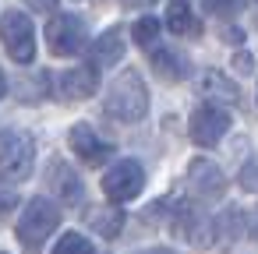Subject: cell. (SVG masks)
Segmentation results:
<instances>
[{"label": "cell", "mask_w": 258, "mask_h": 254, "mask_svg": "<svg viewBox=\"0 0 258 254\" xmlns=\"http://www.w3.org/2000/svg\"><path fill=\"white\" fill-rule=\"evenodd\" d=\"M106 113L120 124H138L149 113V89L138 71H124L106 92Z\"/></svg>", "instance_id": "6da1fadb"}, {"label": "cell", "mask_w": 258, "mask_h": 254, "mask_svg": "<svg viewBox=\"0 0 258 254\" xmlns=\"http://www.w3.org/2000/svg\"><path fill=\"white\" fill-rule=\"evenodd\" d=\"M36 166V138L25 131H0V180L18 184Z\"/></svg>", "instance_id": "7a4b0ae2"}, {"label": "cell", "mask_w": 258, "mask_h": 254, "mask_svg": "<svg viewBox=\"0 0 258 254\" xmlns=\"http://www.w3.org/2000/svg\"><path fill=\"white\" fill-rule=\"evenodd\" d=\"M57 222H60V208H57L50 198H32V201L25 205L22 219H18V240H22L29 250H36V247L57 229Z\"/></svg>", "instance_id": "3957f363"}, {"label": "cell", "mask_w": 258, "mask_h": 254, "mask_svg": "<svg viewBox=\"0 0 258 254\" xmlns=\"http://www.w3.org/2000/svg\"><path fill=\"white\" fill-rule=\"evenodd\" d=\"M0 39L8 46V57L15 64H32L36 60V29L25 11H8L0 18Z\"/></svg>", "instance_id": "277c9868"}, {"label": "cell", "mask_w": 258, "mask_h": 254, "mask_svg": "<svg viewBox=\"0 0 258 254\" xmlns=\"http://www.w3.org/2000/svg\"><path fill=\"white\" fill-rule=\"evenodd\" d=\"M46 46L57 57H78L89 46V29L78 15H57L46 25Z\"/></svg>", "instance_id": "5b68a950"}, {"label": "cell", "mask_w": 258, "mask_h": 254, "mask_svg": "<svg viewBox=\"0 0 258 254\" xmlns=\"http://www.w3.org/2000/svg\"><path fill=\"white\" fill-rule=\"evenodd\" d=\"M187 131H191V141H195V145L216 148V145L223 141V134L230 131V113H226L223 106H216V103H205V106H198V110L191 113Z\"/></svg>", "instance_id": "8992f818"}, {"label": "cell", "mask_w": 258, "mask_h": 254, "mask_svg": "<svg viewBox=\"0 0 258 254\" xmlns=\"http://www.w3.org/2000/svg\"><path fill=\"white\" fill-rule=\"evenodd\" d=\"M142 187H145V170H142V162H135V159H120V162L103 177V194H106L110 201H131V198L142 194Z\"/></svg>", "instance_id": "52a82bcc"}, {"label": "cell", "mask_w": 258, "mask_h": 254, "mask_svg": "<svg viewBox=\"0 0 258 254\" xmlns=\"http://www.w3.org/2000/svg\"><path fill=\"white\" fill-rule=\"evenodd\" d=\"M68 145H71V152H75L85 166H103V162L113 159V145L103 141L89 124H75L71 134H68Z\"/></svg>", "instance_id": "ba28073f"}, {"label": "cell", "mask_w": 258, "mask_h": 254, "mask_svg": "<svg viewBox=\"0 0 258 254\" xmlns=\"http://www.w3.org/2000/svg\"><path fill=\"white\" fill-rule=\"evenodd\" d=\"M96 89H99V67H92V64L71 67L57 78V96L60 99H89Z\"/></svg>", "instance_id": "9c48e42d"}, {"label": "cell", "mask_w": 258, "mask_h": 254, "mask_svg": "<svg viewBox=\"0 0 258 254\" xmlns=\"http://www.w3.org/2000/svg\"><path fill=\"white\" fill-rule=\"evenodd\" d=\"M187 184H191V191H195L198 198H219L223 187H226V177H223V170H219L216 162H209V159H191V166H187Z\"/></svg>", "instance_id": "30bf717a"}, {"label": "cell", "mask_w": 258, "mask_h": 254, "mask_svg": "<svg viewBox=\"0 0 258 254\" xmlns=\"http://www.w3.org/2000/svg\"><path fill=\"white\" fill-rule=\"evenodd\" d=\"M46 184H50V191H53L64 205H78V201H82V180H78V173H75L68 162L53 159V162H50V173H46Z\"/></svg>", "instance_id": "8fae6325"}, {"label": "cell", "mask_w": 258, "mask_h": 254, "mask_svg": "<svg viewBox=\"0 0 258 254\" xmlns=\"http://www.w3.org/2000/svg\"><path fill=\"white\" fill-rule=\"evenodd\" d=\"M85 50H89V64H92V67H110V64H117V60L124 57V32H120V29H106V32L96 36L92 46H85Z\"/></svg>", "instance_id": "7c38bea8"}, {"label": "cell", "mask_w": 258, "mask_h": 254, "mask_svg": "<svg viewBox=\"0 0 258 254\" xmlns=\"http://www.w3.org/2000/svg\"><path fill=\"white\" fill-rule=\"evenodd\" d=\"M145 53H149L152 71H156L159 78H166V81H180V78H187V71H191L187 57H184V53H177V50H166V46H149Z\"/></svg>", "instance_id": "4fadbf2b"}, {"label": "cell", "mask_w": 258, "mask_h": 254, "mask_svg": "<svg viewBox=\"0 0 258 254\" xmlns=\"http://www.w3.org/2000/svg\"><path fill=\"white\" fill-rule=\"evenodd\" d=\"M85 222H89L99 236L113 240V236H120V229H124V212H120V205H96V208L85 215Z\"/></svg>", "instance_id": "5bb4252c"}, {"label": "cell", "mask_w": 258, "mask_h": 254, "mask_svg": "<svg viewBox=\"0 0 258 254\" xmlns=\"http://www.w3.org/2000/svg\"><path fill=\"white\" fill-rule=\"evenodd\" d=\"M202 96L209 99V103H237V85H233V78H226V74H219V71H205L202 74Z\"/></svg>", "instance_id": "9a60e30c"}, {"label": "cell", "mask_w": 258, "mask_h": 254, "mask_svg": "<svg viewBox=\"0 0 258 254\" xmlns=\"http://www.w3.org/2000/svg\"><path fill=\"white\" fill-rule=\"evenodd\" d=\"M166 25H170L177 36H198V32H202V22H198V15L191 11L187 0H170V8H166Z\"/></svg>", "instance_id": "2e32d148"}, {"label": "cell", "mask_w": 258, "mask_h": 254, "mask_svg": "<svg viewBox=\"0 0 258 254\" xmlns=\"http://www.w3.org/2000/svg\"><path fill=\"white\" fill-rule=\"evenodd\" d=\"M159 18H152V15H142L138 22H135V29H131V36H135V43L142 46V50H149V46H156V39H159Z\"/></svg>", "instance_id": "e0dca14e"}, {"label": "cell", "mask_w": 258, "mask_h": 254, "mask_svg": "<svg viewBox=\"0 0 258 254\" xmlns=\"http://www.w3.org/2000/svg\"><path fill=\"white\" fill-rule=\"evenodd\" d=\"M53 254H96V247L82 236V233H64L53 247Z\"/></svg>", "instance_id": "ac0fdd59"}, {"label": "cell", "mask_w": 258, "mask_h": 254, "mask_svg": "<svg viewBox=\"0 0 258 254\" xmlns=\"http://www.w3.org/2000/svg\"><path fill=\"white\" fill-rule=\"evenodd\" d=\"M202 4H205V11L212 18H233L244 8V0H202Z\"/></svg>", "instance_id": "d6986e66"}, {"label": "cell", "mask_w": 258, "mask_h": 254, "mask_svg": "<svg viewBox=\"0 0 258 254\" xmlns=\"http://www.w3.org/2000/svg\"><path fill=\"white\" fill-rule=\"evenodd\" d=\"M240 187H244V191H254V162H244V170H240Z\"/></svg>", "instance_id": "ffe728a7"}, {"label": "cell", "mask_w": 258, "mask_h": 254, "mask_svg": "<svg viewBox=\"0 0 258 254\" xmlns=\"http://www.w3.org/2000/svg\"><path fill=\"white\" fill-rule=\"evenodd\" d=\"M25 4H29L36 15H50V11L57 8V0H25Z\"/></svg>", "instance_id": "44dd1931"}, {"label": "cell", "mask_w": 258, "mask_h": 254, "mask_svg": "<svg viewBox=\"0 0 258 254\" xmlns=\"http://www.w3.org/2000/svg\"><path fill=\"white\" fill-rule=\"evenodd\" d=\"M15 201H18L15 194H0V212H11V208H15Z\"/></svg>", "instance_id": "7402d4cb"}, {"label": "cell", "mask_w": 258, "mask_h": 254, "mask_svg": "<svg viewBox=\"0 0 258 254\" xmlns=\"http://www.w3.org/2000/svg\"><path fill=\"white\" fill-rule=\"evenodd\" d=\"M223 39H230V43H240V32H237V29H223Z\"/></svg>", "instance_id": "603a6c76"}, {"label": "cell", "mask_w": 258, "mask_h": 254, "mask_svg": "<svg viewBox=\"0 0 258 254\" xmlns=\"http://www.w3.org/2000/svg\"><path fill=\"white\" fill-rule=\"evenodd\" d=\"M127 8H145V4H152V0H124Z\"/></svg>", "instance_id": "cb8c5ba5"}, {"label": "cell", "mask_w": 258, "mask_h": 254, "mask_svg": "<svg viewBox=\"0 0 258 254\" xmlns=\"http://www.w3.org/2000/svg\"><path fill=\"white\" fill-rule=\"evenodd\" d=\"M0 96H8V78H4V71H0Z\"/></svg>", "instance_id": "d4e9b609"}, {"label": "cell", "mask_w": 258, "mask_h": 254, "mask_svg": "<svg viewBox=\"0 0 258 254\" xmlns=\"http://www.w3.org/2000/svg\"><path fill=\"white\" fill-rule=\"evenodd\" d=\"M142 254H173V250H166V247H152V250H142Z\"/></svg>", "instance_id": "484cf974"}, {"label": "cell", "mask_w": 258, "mask_h": 254, "mask_svg": "<svg viewBox=\"0 0 258 254\" xmlns=\"http://www.w3.org/2000/svg\"><path fill=\"white\" fill-rule=\"evenodd\" d=\"M0 254H4V250H0Z\"/></svg>", "instance_id": "4316f807"}]
</instances>
